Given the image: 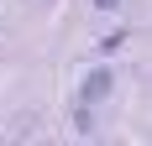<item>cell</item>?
<instances>
[{
	"mask_svg": "<svg viewBox=\"0 0 152 146\" xmlns=\"http://www.w3.org/2000/svg\"><path fill=\"white\" fill-rule=\"evenodd\" d=\"M110 84H115V78H110V68H94L89 78L79 84V104H100V99L110 94Z\"/></svg>",
	"mask_w": 152,
	"mask_h": 146,
	"instance_id": "1",
	"label": "cell"
},
{
	"mask_svg": "<svg viewBox=\"0 0 152 146\" xmlns=\"http://www.w3.org/2000/svg\"><path fill=\"white\" fill-rule=\"evenodd\" d=\"M121 5H126V0H89V11H105V16H110V11H121Z\"/></svg>",
	"mask_w": 152,
	"mask_h": 146,
	"instance_id": "2",
	"label": "cell"
}]
</instances>
